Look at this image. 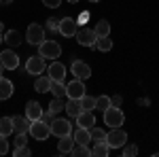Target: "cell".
I'll list each match as a JSON object with an SVG mask.
<instances>
[{"label":"cell","mask_w":159,"mask_h":157,"mask_svg":"<svg viewBox=\"0 0 159 157\" xmlns=\"http://www.w3.org/2000/svg\"><path fill=\"white\" fill-rule=\"evenodd\" d=\"M96 49L102 51V53H108L110 49H112V40H110V36H98V40H96Z\"/></svg>","instance_id":"d4e9b609"},{"label":"cell","mask_w":159,"mask_h":157,"mask_svg":"<svg viewBox=\"0 0 159 157\" xmlns=\"http://www.w3.org/2000/svg\"><path fill=\"white\" fill-rule=\"evenodd\" d=\"M30 134H32L36 140H47L51 136V125L45 123L43 119H36V121H32V125H30Z\"/></svg>","instance_id":"52a82bcc"},{"label":"cell","mask_w":159,"mask_h":157,"mask_svg":"<svg viewBox=\"0 0 159 157\" xmlns=\"http://www.w3.org/2000/svg\"><path fill=\"white\" fill-rule=\"evenodd\" d=\"M66 96H68V98H76V100H81V98L85 96V83H83L81 79H72L70 83L66 85Z\"/></svg>","instance_id":"8fae6325"},{"label":"cell","mask_w":159,"mask_h":157,"mask_svg":"<svg viewBox=\"0 0 159 157\" xmlns=\"http://www.w3.org/2000/svg\"><path fill=\"white\" fill-rule=\"evenodd\" d=\"M47 70V64H45V58L43 55H30L28 62H25V72L32 74V76H38Z\"/></svg>","instance_id":"3957f363"},{"label":"cell","mask_w":159,"mask_h":157,"mask_svg":"<svg viewBox=\"0 0 159 157\" xmlns=\"http://www.w3.org/2000/svg\"><path fill=\"white\" fill-rule=\"evenodd\" d=\"M40 119L45 121V123H49V125H51V121L55 119V115H53L51 110H47V113H43V117H40Z\"/></svg>","instance_id":"f35d334b"},{"label":"cell","mask_w":159,"mask_h":157,"mask_svg":"<svg viewBox=\"0 0 159 157\" xmlns=\"http://www.w3.org/2000/svg\"><path fill=\"white\" fill-rule=\"evenodd\" d=\"M123 121H125V115L119 106H108L104 110V123L110 125V127H121Z\"/></svg>","instance_id":"7a4b0ae2"},{"label":"cell","mask_w":159,"mask_h":157,"mask_svg":"<svg viewBox=\"0 0 159 157\" xmlns=\"http://www.w3.org/2000/svg\"><path fill=\"white\" fill-rule=\"evenodd\" d=\"M15 132V127H13V117H0V136H11Z\"/></svg>","instance_id":"7402d4cb"},{"label":"cell","mask_w":159,"mask_h":157,"mask_svg":"<svg viewBox=\"0 0 159 157\" xmlns=\"http://www.w3.org/2000/svg\"><path fill=\"white\" fill-rule=\"evenodd\" d=\"M13 155H15V157H30V155H32V151L28 149V145H21V146H15Z\"/></svg>","instance_id":"d6a6232c"},{"label":"cell","mask_w":159,"mask_h":157,"mask_svg":"<svg viewBox=\"0 0 159 157\" xmlns=\"http://www.w3.org/2000/svg\"><path fill=\"white\" fill-rule=\"evenodd\" d=\"M43 113H45V110L40 109V104H38L36 100H30V102L25 104V117H28L30 121L40 119V117H43Z\"/></svg>","instance_id":"5bb4252c"},{"label":"cell","mask_w":159,"mask_h":157,"mask_svg":"<svg viewBox=\"0 0 159 157\" xmlns=\"http://www.w3.org/2000/svg\"><path fill=\"white\" fill-rule=\"evenodd\" d=\"M93 30H96V34H98V36H110V24L106 21V19H100Z\"/></svg>","instance_id":"83f0119b"},{"label":"cell","mask_w":159,"mask_h":157,"mask_svg":"<svg viewBox=\"0 0 159 157\" xmlns=\"http://www.w3.org/2000/svg\"><path fill=\"white\" fill-rule=\"evenodd\" d=\"M38 55H43L45 60H57L61 55V47L55 40H43L38 45Z\"/></svg>","instance_id":"6da1fadb"},{"label":"cell","mask_w":159,"mask_h":157,"mask_svg":"<svg viewBox=\"0 0 159 157\" xmlns=\"http://www.w3.org/2000/svg\"><path fill=\"white\" fill-rule=\"evenodd\" d=\"M51 83H53V79H51L49 74H38L36 81H34V89H36L38 94H47V91H51Z\"/></svg>","instance_id":"e0dca14e"},{"label":"cell","mask_w":159,"mask_h":157,"mask_svg":"<svg viewBox=\"0 0 159 157\" xmlns=\"http://www.w3.org/2000/svg\"><path fill=\"white\" fill-rule=\"evenodd\" d=\"M45 28H47V30H51V32H60V21H57L55 17H49Z\"/></svg>","instance_id":"e575fe53"},{"label":"cell","mask_w":159,"mask_h":157,"mask_svg":"<svg viewBox=\"0 0 159 157\" xmlns=\"http://www.w3.org/2000/svg\"><path fill=\"white\" fill-rule=\"evenodd\" d=\"M68 2H72V4H74V2H79V0H68Z\"/></svg>","instance_id":"f6af8a7d"},{"label":"cell","mask_w":159,"mask_h":157,"mask_svg":"<svg viewBox=\"0 0 159 157\" xmlns=\"http://www.w3.org/2000/svg\"><path fill=\"white\" fill-rule=\"evenodd\" d=\"M30 125H32V121L28 119V117H21V115H15V117H13V127H15V134L30 132Z\"/></svg>","instance_id":"2e32d148"},{"label":"cell","mask_w":159,"mask_h":157,"mask_svg":"<svg viewBox=\"0 0 159 157\" xmlns=\"http://www.w3.org/2000/svg\"><path fill=\"white\" fill-rule=\"evenodd\" d=\"M123 157H136L138 155V146L136 145H123Z\"/></svg>","instance_id":"836d02e7"},{"label":"cell","mask_w":159,"mask_h":157,"mask_svg":"<svg viewBox=\"0 0 159 157\" xmlns=\"http://www.w3.org/2000/svg\"><path fill=\"white\" fill-rule=\"evenodd\" d=\"M81 106H83V110H93L96 109V98H91V96H83L81 98Z\"/></svg>","instance_id":"1f68e13d"},{"label":"cell","mask_w":159,"mask_h":157,"mask_svg":"<svg viewBox=\"0 0 159 157\" xmlns=\"http://www.w3.org/2000/svg\"><path fill=\"white\" fill-rule=\"evenodd\" d=\"M96 40H98L96 30L79 28V32H76V43H79V45H83V47H96Z\"/></svg>","instance_id":"ba28073f"},{"label":"cell","mask_w":159,"mask_h":157,"mask_svg":"<svg viewBox=\"0 0 159 157\" xmlns=\"http://www.w3.org/2000/svg\"><path fill=\"white\" fill-rule=\"evenodd\" d=\"M89 2H100V0H89Z\"/></svg>","instance_id":"bcb514c9"},{"label":"cell","mask_w":159,"mask_h":157,"mask_svg":"<svg viewBox=\"0 0 159 157\" xmlns=\"http://www.w3.org/2000/svg\"><path fill=\"white\" fill-rule=\"evenodd\" d=\"M25 142H28L25 134H17V138H15V142H13V145H15V146H21V145H25Z\"/></svg>","instance_id":"74e56055"},{"label":"cell","mask_w":159,"mask_h":157,"mask_svg":"<svg viewBox=\"0 0 159 157\" xmlns=\"http://www.w3.org/2000/svg\"><path fill=\"white\" fill-rule=\"evenodd\" d=\"M2 70H4V66H2V62H0V76H2Z\"/></svg>","instance_id":"b9f144b4"},{"label":"cell","mask_w":159,"mask_h":157,"mask_svg":"<svg viewBox=\"0 0 159 157\" xmlns=\"http://www.w3.org/2000/svg\"><path fill=\"white\" fill-rule=\"evenodd\" d=\"M76 32H79V21L72 19V17H64L60 19V34L61 36H76Z\"/></svg>","instance_id":"9c48e42d"},{"label":"cell","mask_w":159,"mask_h":157,"mask_svg":"<svg viewBox=\"0 0 159 157\" xmlns=\"http://www.w3.org/2000/svg\"><path fill=\"white\" fill-rule=\"evenodd\" d=\"M70 70H72L74 79H81V81H85V79L91 76V68H89V64L83 62V60H74L72 66H70Z\"/></svg>","instance_id":"30bf717a"},{"label":"cell","mask_w":159,"mask_h":157,"mask_svg":"<svg viewBox=\"0 0 159 157\" xmlns=\"http://www.w3.org/2000/svg\"><path fill=\"white\" fill-rule=\"evenodd\" d=\"M108 106H110V98L108 96H98L96 98V110H102V113H104Z\"/></svg>","instance_id":"4dcf8cb0"},{"label":"cell","mask_w":159,"mask_h":157,"mask_svg":"<svg viewBox=\"0 0 159 157\" xmlns=\"http://www.w3.org/2000/svg\"><path fill=\"white\" fill-rule=\"evenodd\" d=\"M4 43H7L9 47H17V45L21 43V34H19L17 30H7V34H4Z\"/></svg>","instance_id":"cb8c5ba5"},{"label":"cell","mask_w":159,"mask_h":157,"mask_svg":"<svg viewBox=\"0 0 159 157\" xmlns=\"http://www.w3.org/2000/svg\"><path fill=\"white\" fill-rule=\"evenodd\" d=\"M66 113L76 119L81 113H83V106H81V100H76V98H68V102H66Z\"/></svg>","instance_id":"d6986e66"},{"label":"cell","mask_w":159,"mask_h":157,"mask_svg":"<svg viewBox=\"0 0 159 157\" xmlns=\"http://www.w3.org/2000/svg\"><path fill=\"white\" fill-rule=\"evenodd\" d=\"M0 62H2V66H4L7 70H15V68L19 66V55H17L13 49H4V51L0 53Z\"/></svg>","instance_id":"7c38bea8"},{"label":"cell","mask_w":159,"mask_h":157,"mask_svg":"<svg viewBox=\"0 0 159 157\" xmlns=\"http://www.w3.org/2000/svg\"><path fill=\"white\" fill-rule=\"evenodd\" d=\"M51 134L57 136V138H61V136H70V134H72V123H70L68 119L55 117V119L51 121Z\"/></svg>","instance_id":"8992f818"},{"label":"cell","mask_w":159,"mask_h":157,"mask_svg":"<svg viewBox=\"0 0 159 157\" xmlns=\"http://www.w3.org/2000/svg\"><path fill=\"white\" fill-rule=\"evenodd\" d=\"M51 94H53V98H64L66 96V83L64 81H53L51 83Z\"/></svg>","instance_id":"484cf974"},{"label":"cell","mask_w":159,"mask_h":157,"mask_svg":"<svg viewBox=\"0 0 159 157\" xmlns=\"http://www.w3.org/2000/svg\"><path fill=\"white\" fill-rule=\"evenodd\" d=\"M2 43H4V36H2V32H0V45H2Z\"/></svg>","instance_id":"ee69618b"},{"label":"cell","mask_w":159,"mask_h":157,"mask_svg":"<svg viewBox=\"0 0 159 157\" xmlns=\"http://www.w3.org/2000/svg\"><path fill=\"white\" fill-rule=\"evenodd\" d=\"M91 140L93 142H106V132L102 127H91Z\"/></svg>","instance_id":"f546056e"},{"label":"cell","mask_w":159,"mask_h":157,"mask_svg":"<svg viewBox=\"0 0 159 157\" xmlns=\"http://www.w3.org/2000/svg\"><path fill=\"white\" fill-rule=\"evenodd\" d=\"M74 145H76V142H74L72 134H70V136H61L60 142H57V151H60L61 155H66V153H72Z\"/></svg>","instance_id":"ffe728a7"},{"label":"cell","mask_w":159,"mask_h":157,"mask_svg":"<svg viewBox=\"0 0 159 157\" xmlns=\"http://www.w3.org/2000/svg\"><path fill=\"white\" fill-rule=\"evenodd\" d=\"M9 153V140L7 136H0V155H7Z\"/></svg>","instance_id":"d590c367"},{"label":"cell","mask_w":159,"mask_h":157,"mask_svg":"<svg viewBox=\"0 0 159 157\" xmlns=\"http://www.w3.org/2000/svg\"><path fill=\"white\" fill-rule=\"evenodd\" d=\"M123 104V98L121 96H112L110 98V106H121Z\"/></svg>","instance_id":"ab89813d"},{"label":"cell","mask_w":159,"mask_h":157,"mask_svg":"<svg viewBox=\"0 0 159 157\" xmlns=\"http://www.w3.org/2000/svg\"><path fill=\"white\" fill-rule=\"evenodd\" d=\"M13 96V83L9 79L0 76V100H9Z\"/></svg>","instance_id":"44dd1931"},{"label":"cell","mask_w":159,"mask_h":157,"mask_svg":"<svg viewBox=\"0 0 159 157\" xmlns=\"http://www.w3.org/2000/svg\"><path fill=\"white\" fill-rule=\"evenodd\" d=\"M72 138L76 145H91L93 140H91V130H87V127H76L72 132Z\"/></svg>","instance_id":"9a60e30c"},{"label":"cell","mask_w":159,"mask_h":157,"mask_svg":"<svg viewBox=\"0 0 159 157\" xmlns=\"http://www.w3.org/2000/svg\"><path fill=\"white\" fill-rule=\"evenodd\" d=\"M106 145L110 149H123V145H127V134L123 130H119V127H112L106 134Z\"/></svg>","instance_id":"277c9868"},{"label":"cell","mask_w":159,"mask_h":157,"mask_svg":"<svg viewBox=\"0 0 159 157\" xmlns=\"http://www.w3.org/2000/svg\"><path fill=\"white\" fill-rule=\"evenodd\" d=\"M0 32H4V24L2 21H0Z\"/></svg>","instance_id":"7bdbcfd3"},{"label":"cell","mask_w":159,"mask_h":157,"mask_svg":"<svg viewBox=\"0 0 159 157\" xmlns=\"http://www.w3.org/2000/svg\"><path fill=\"white\" fill-rule=\"evenodd\" d=\"M108 153H110V146L106 142H93V146H91V155L93 157H106Z\"/></svg>","instance_id":"603a6c76"},{"label":"cell","mask_w":159,"mask_h":157,"mask_svg":"<svg viewBox=\"0 0 159 157\" xmlns=\"http://www.w3.org/2000/svg\"><path fill=\"white\" fill-rule=\"evenodd\" d=\"M43 4L49 7V9H57V7L61 4V0H43Z\"/></svg>","instance_id":"8d00e7d4"},{"label":"cell","mask_w":159,"mask_h":157,"mask_svg":"<svg viewBox=\"0 0 159 157\" xmlns=\"http://www.w3.org/2000/svg\"><path fill=\"white\" fill-rule=\"evenodd\" d=\"M13 0H0V4H11Z\"/></svg>","instance_id":"60d3db41"},{"label":"cell","mask_w":159,"mask_h":157,"mask_svg":"<svg viewBox=\"0 0 159 157\" xmlns=\"http://www.w3.org/2000/svg\"><path fill=\"white\" fill-rule=\"evenodd\" d=\"M72 155L74 157H91V149H89V145H74Z\"/></svg>","instance_id":"f1b7e54d"},{"label":"cell","mask_w":159,"mask_h":157,"mask_svg":"<svg viewBox=\"0 0 159 157\" xmlns=\"http://www.w3.org/2000/svg\"><path fill=\"white\" fill-rule=\"evenodd\" d=\"M25 40L30 43V45H40L43 40H45V28L40 24H30L28 25V30H25Z\"/></svg>","instance_id":"5b68a950"},{"label":"cell","mask_w":159,"mask_h":157,"mask_svg":"<svg viewBox=\"0 0 159 157\" xmlns=\"http://www.w3.org/2000/svg\"><path fill=\"white\" fill-rule=\"evenodd\" d=\"M49 110L53 113V115H55V117H57L61 110H66V104H64V100H61V98H53V100L49 102Z\"/></svg>","instance_id":"4316f807"},{"label":"cell","mask_w":159,"mask_h":157,"mask_svg":"<svg viewBox=\"0 0 159 157\" xmlns=\"http://www.w3.org/2000/svg\"><path fill=\"white\" fill-rule=\"evenodd\" d=\"M47 72H49V76L53 81H64L66 79V66L61 62H53V64L47 66Z\"/></svg>","instance_id":"4fadbf2b"},{"label":"cell","mask_w":159,"mask_h":157,"mask_svg":"<svg viewBox=\"0 0 159 157\" xmlns=\"http://www.w3.org/2000/svg\"><path fill=\"white\" fill-rule=\"evenodd\" d=\"M76 125H79V127H87V130H91V125H96L93 110H83V113L76 117Z\"/></svg>","instance_id":"ac0fdd59"}]
</instances>
